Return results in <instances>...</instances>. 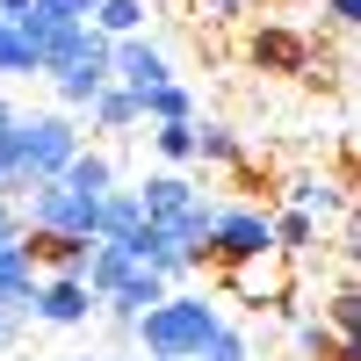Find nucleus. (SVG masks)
<instances>
[{
    "label": "nucleus",
    "mask_w": 361,
    "mask_h": 361,
    "mask_svg": "<svg viewBox=\"0 0 361 361\" xmlns=\"http://www.w3.org/2000/svg\"><path fill=\"white\" fill-rule=\"evenodd\" d=\"M224 325V311L209 304V296H188V289H166L152 311L130 325V340L145 347V361H195L202 340Z\"/></svg>",
    "instance_id": "nucleus-1"
},
{
    "label": "nucleus",
    "mask_w": 361,
    "mask_h": 361,
    "mask_svg": "<svg viewBox=\"0 0 361 361\" xmlns=\"http://www.w3.org/2000/svg\"><path fill=\"white\" fill-rule=\"evenodd\" d=\"M80 123L66 109H44V116H15L8 123V137H0V152H8V166H15V188H37V180H58L66 173V159L80 152Z\"/></svg>",
    "instance_id": "nucleus-2"
},
{
    "label": "nucleus",
    "mask_w": 361,
    "mask_h": 361,
    "mask_svg": "<svg viewBox=\"0 0 361 361\" xmlns=\"http://www.w3.org/2000/svg\"><path fill=\"white\" fill-rule=\"evenodd\" d=\"M15 209H22V231H44V238H94V224H102V195H80L66 180L22 188Z\"/></svg>",
    "instance_id": "nucleus-3"
},
{
    "label": "nucleus",
    "mask_w": 361,
    "mask_h": 361,
    "mask_svg": "<svg viewBox=\"0 0 361 361\" xmlns=\"http://www.w3.org/2000/svg\"><path fill=\"white\" fill-rule=\"evenodd\" d=\"M275 253V224H267L260 202H217L209 217V260L217 267H238V260H260Z\"/></svg>",
    "instance_id": "nucleus-4"
},
{
    "label": "nucleus",
    "mask_w": 361,
    "mask_h": 361,
    "mask_svg": "<svg viewBox=\"0 0 361 361\" xmlns=\"http://www.w3.org/2000/svg\"><path fill=\"white\" fill-rule=\"evenodd\" d=\"M224 275H231V289L246 296V304H260V311H289V289H296V260H289V253L238 260V267H224Z\"/></svg>",
    "instance_id": "nucleus-5"
},
{
    "label": "nucleus",
    "mask_w": 361,
    "mask_h": 361,
    "mask_svg": "<svg viewBox=\"0 0 361 361\" xmlns=\"http://www.w3.org/2000/svg\"><path fill=\"white\" fill-rule=\"evenodd\" d=\"M29 318H44V325H58V333H73V325L102 318V304L87 296V282H80V275H37V296H29Z\"/></svg>",
    "instance_id": "nucleus-6"
},
{
    "label": "nucleus",
    "mask_w": 361,
    "mask_h": 361,
    "mask_svg": "<svg viewBox=\"0 0 361 361\" xmlns=\"http://www.w3.org/2000/svg\"><path fill=\"white\" fill-rule=\"evenodd\" d=\"M51 87H58V102H66V116H73V109H87V102L109 87V37H94V29H87L80 58H66V66L51 73Z\"/></svg>",
    "instance_id": "nucleus-7"
},
{
    "label": "nucleus",
    "mask_w": 361,
    "mask_h": 361,
    "mask_svg": "<svg viewBox=\"0 0 361 361\" xmlns=\"http://www.w3.org/2000/svg\"><path fill=\"white\" fill-rule=\"evenodd\" d=\"M109 80L130 87V94H145V87H166L173 66H166V51H159L152 37H116V44H109Z\"/></svg>",
    "instance_id": "nucleus-8"
},
{
    "label": "nucleus",
    "mask_w": 361,
    "mask_h": 361,
    "mask_svg": "<svg viewBox=\"0 0 361 361\" xmlns=\"http://www.w3.org/2000/svg\"><path fill=\"white\" fill-rule=\"evenodd\" d=\"M159 296H166V282L152 275V267H130V275H123V282H116V289L102 296V318H109V325H116V333H123V340H130V325H137L145 311H152V304H159Z\"/></svg>",
    "instance_id": "nucleus-9"
},
{
    "label": "nucleus",
    "mask_w": 361,
    "mask_h": 361,
    "mask_svg": "<svg viewBox=\"0 0 361 361\" xmlns=\"http://www.w3.org/2000/svg\"><path fill=\"white\" fill-rule=\"evenodd\" d=\"M137 202H145V224H173L180 209H195V202H202V188H195L180 166H166V173H152V180L137 188Z\"/></svg>",
    "instance_id": "nucleus-10"
},
{
    "label": "nucleus",
    "mask_w": 361,
    "mask_h": 361,
    "mask_svg": "<svg viewBox=\"0 0 361 361\" xmlns=\"http://www.w3.org/2000/svg\"><path fill=\"white\" fill-rule=\"evenodd\" d=\"M29 296H37V253H29V238H15V246H0V311L29 318Z\"/></svg>",
    "instance_id": "nucleus-11"
},
{
    "label": "nucleus",
    "mask_w": 361,
    "mask_h": 361,
    "mask_svg": "<svg viewBox=\"0 0 361 361\" xmlns=\"http://www.w3.org/2000/svg\"><path fill=\"white\" fill-rule=\"evenodd\" d=\"M282 195H289V209H304V217H347V180H325V173H296Z\"/></svg>",
    "instance_id": "nucleus-12"
},
{
    "label": "nucleus",
    "mask_w": 361,
    "mask_h": 361,
    "mask_svg": "<svg viewBox=\"0 0 361 361\" xmlns=\"http://www.w3.org/2000/svg\"><path fill=\"white\" fill-rule=\"evenodd\" d=\"M253 66L260 73H304L311 66V44L296 37V29H260V37H253Z\"/></svg>",
    "instance_id": "nucleus-13"
},
{
    "label": "nucleus",
    "mask_w": 361,
    "mask_h": 361,
    "mask_svg": "<svg viewBox=\"0 0 361 361\" xmlns=\"http://www.w3.org/2000/svg\"><path fill=\"white\" fill-rule=\"evenodd\" d=\"M137 123H195V94H188L180 80L145 87V94H137Z\"/></svg>",
    "instance_id": "nucleus-14"
},
{
    "label": "nucleus",
    "mask_w": 361,
    "mask_h": 361,
    "mask_svg": "<svg viewBox=\"0 0 361 361\" xmlns=\"http://www.w3.org/2000/svg\"><path fill=\"white\" fill-rule=\"evenodd\" d=\"M58 180H66V188H80V195H109V188H116V159H109V152H94V145H80Z\"/></svg>",
    "instance_id": "nucleus-15"
},
{
    "label": "nucleus",
    "mask_w": 361,
    "mask_h": 361,
    "mask_svg": "<svg viewBox=\"0 0 361 361\" xmlns=\"http://www.w3.org/2000/svg\"><path fill=\"white\" fill-rule=\"evenodd\" d=\"M130 231H145V202H137V188H109V195H102V224H94V238H130Z\"/></svg>",
    "instance_id": "nucleus-16"
},
{
    "label": "nucleus",
    "mask_w": 361,
    "mask_h": 361,
    "mask_svg": "<svg viewBox=\"0 0 361 361\" xmlns=\"http://www.w3.org/2000/svg\"><path fill=\"white\" fill-rule=\"evenodd\" d=\"M87 123H94V130H137V94H130V87H102V94L94 102H87Z\"/></svg>",
    "instance_id": "nucleus-17"
},
{
    "label": "nucleus",
    "mask_w": 361,
    "mask_h": 361,
    "mask_svg": "<svg viewBox=\"0 0 361 361\" xmlns=\"http://www.w3.org/2000/svg\"><path fill=\"white\" fill-rule=\"evenodd\" d=\"M267 224H275V253L304 260L318 246V217H304V209H267Z\"/></svg>",
    "instance_id": "nucleus-18"
},
{
    "label": "nucleus",
    "mask_w": 361,
    "mask_h": 361,
    "mask_svg": "<svg viewBox=\"0 0 361 361\" xmlns=\"http://www.w3.org/2000/svg\"><path fill=\"white\" fill-rule=\"evenodd\" d=\"M87 29H94V37H145V0H102L94 15H87Z\"/></svg>",
    "instance_id": "nucleus-19"
},
{
    "label": "nucleus",
    "mask_w": 361,
    "mask_h": 361,
    "mask_svg": "<svg viewBox=\"0 0 361 361\" xmlns=\"http://www.w3.org/2000/svg\"><path fill=\"white\" fill-rule=\"evenodd\" d=\"M195 159H202V166H231V173H238V166H246V145H238L224 123H195Z\"/></svg>",
    "instance_id": "nucleus-20"
},
{
    "label": "nucleus",
    "mask_w": 361,
    "mask_h": 361,
    "mask_svg": "<svg viewBox=\"0 0 361 361\" xmlns=\"http://www.w3.org/2000/svg\"><path fill=\"white\" fill-rule=\"evenodd\" d=\"M152 152L166 166H195V123H152Z\"/></svg>",
    "instance_id": "nucleus-21"
},
{
    "label": "nucleus",
    "mask_w": 361,
    "mask_h": 361,
    "mask_svg": "<svg viewBox=\"0 0 361 361\" xmlns=\"http://www.w3.org/2000/svg\"><path fill=\"white\" fill-rule=\"evenodd\" d=\"M340 347H354V340H340L325 318H296V354H311V361H333Z\"/></svg>",
    "instance_id": "nucleus-22"
},
{
    "label": "nucleus",
    "mask_w": 361,
    "mask_h": 361,
    "mask_svg": "<svg viewBox=\"0 0 361 361\" xmlns=\"http://www.w3.org/2000/svg\"><path fill=\"white\" fill-rule=\"evenodd\" d=\"M325 325H333L340 340H354V325H361V289H354V282H340V289H333V304H325Z\"/></svg>",
    "instance_id": "nucleus-23"
},
{
    "label": "nucleus",
    "mask_w": 361,
    "mask_h": 361,
    "mask_svg": "<svg viewBox=\"0 0 361 361\" xmlns=\"http://www.w3.org/2000/svg\"><path fill=\"white\" fill-rule=\"evenodd\" d=\"M22 73H37V58H29L15 22H0V80H22Z\"/></svg>",
    "instance_id": "nucleus-24"
},
{
    "label": "nucleus",
    "mask_w": 361,
    "mask_h": 361,
    "mask_svg": "<svg viewBox=\"0 0 361 361\" xmlns=\"http://www.w3.org/2000/svg\"><path fill=\"white\" fill-rule=\"evenodd\" d=\"M195 361H253V347H246V333H238V325H217V333L202 340Z\"/></svg>",
    "instance_id": "nucleus-25"
},
{
    "label": "nucleus",
    "mask_w": 361,
    "mask_h": 361,
    "mask_svg": "<svg viewBox=\"0 0 361 361\" xmlns=\"http://www.w3.org/2000/svg\"><path fill=\"white\" fill-rule=\"evenodd\" d=\"M102 0H37V15H51V22H87Z\"/></svg>",
    "instance_id": "nucleus-26"
},
{
    "label": "nucleus",
    "mask_w": 361,
    "mask_h": 361,
    "mask_svg": "<svg viewBox=\"0 0 361 361\" xmlns=\"http://www.w3.org/2000/svg\"><path fill=\"white\" fill-rule=\"evenodd\" d=\"M325 22L333 29H361V0H325Z\"/></svg>",
    "instance_id": "nucleus-27"
},
{
    "label": "nucleus",
    "mask_w": 361,
    "mask_h": 361,
    "mask_svg": "<svg viewBox=\"0 0 361 361\" xmlns=\"http://www.w3.org/2000/svg\"><path fill=\"white\" fill-rule=\"evenodd\" d=\"M15 238H22V209L0 195V246H15Z\"/></svg>",
    "instance_id": "nucleus-28"
},
{
    "label": "nucleus",
    "mask_w": 361,
    "mask_h": 361,
    "mask_svg": "<svg viewBox=\"0 0 361 361\" xmlns=\"http://www.w3.org/2000/svg\"><path fill=\"white\" fill-rule=\"evenodd\" d=\"M246 8H253V0H202V15H217V22H238Z\"/></svg>",
    "instance_id": "nucleus-29"
},
{
    "label": "nucleus",
    "mask_w": 361,
    "mask_h": 361,
    "mask_svg": "<svg viewBox=\"0 0 361 361\" xmlns=\"http://www.w3.org/2000/svg\"><path fill=\"white\" fill-rule=\"evenodd\" d=\"M22 325H29V318H22V311H0V354H8V347H15V340H22Z\"/></svg>",
    "instance_id": "nucleus-30"
},
{
    "label": "nucleus",
    "mask_w": 361,
    "mask_h": 361,
    "mask_svg": "<svg viewBox=\"0 0 361 361\" xmlns=\"http://www.w3.org/2000/svg\"><path fill=\"white\" fill-rule=\"evenodd\" d=\"M37 15V0H0V22H29Z\"/></svg>",
    "instance_id": "nucleus-31"
},
{
    "label": "nucleus",
    "mask_w": 361,
    "mask_h": 361,
    "mask_svg": "<svg viewBox=\"0 0 361 361\" xmlns=\"http://www.w3.org/2000/svg\"><path fill=\"white\" fill-rule=\"evenodd\" d=\"M0 195H8V202L22 195V188H15V166H8V152H0Z\"/></svg>",
    "instance_id": "nucleus-32"
},
{
    "label": "nucleus",
    "mask_w": 361,
    "mask_h": 361,
    "mask_svg": "<svg viewBox=\"0 0 361 361\" xmlns=\"http://www.w3.org/2000/svg\"><path fill=\"white\" fill-rule=\"evenodd\" d=\"M109 361H130V354H109Z\"/></svg>",
    "instance_id": "nucleus-33"
}]
</instances>
